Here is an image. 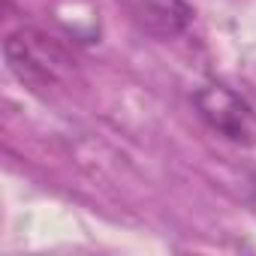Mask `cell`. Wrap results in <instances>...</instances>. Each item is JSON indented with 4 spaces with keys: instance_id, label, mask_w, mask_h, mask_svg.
Listing matches in <instances>:
<instances>
[{
    "instance_id": "6da1fadb",
    "label": "cell",
    "mask_w": 256,
    "mask_h": 256,
    "mask_svg": "<svg viewBox=\"0 0 256 256\" xmlns=\"http://www.w3.org/2000/svg\"><path fill=\"white\" fill-rule=\"evenodd\" d=\"M4 54H6L10 72L22 84L34 88V90L60 88L76 72L72 52L58 36H52V34H46L40 28L12 30L6 36V42H4Z\"/></svg>"
},
{
    "instance_id": "7a4b0ae2",
    "label": "cell",
    "mask_w": 256,
    "mask_h": 256,
    "mask_svg": "<svg viewBox=\"0 0 256 256\" xmlns=\"http://www.w3.org/2000/svg\"><path fill=\"white\" fill-rule=\"evenodd\" d=\"M193 102H196L199 118L217 136L229 139L232 145H244V148L256 145V108L238 90L211 82L193 94Z\"/></svg>"
},
{
    "instance_id": "3957f363",
    "label": "cell",
    "mask_w": 256,
    "mask_h": 256,
    "mask_svg": "<svg viewBox=\"0 0 256 256\" xmlns=\"http://www.w3.org/2000/svg\"><path fill=\"white\" fill-rule=\"evenodd\" d=\"M133 16L157 40H172L187 30L193 10L184 0H133Z\"/></svg>"
}]
</instances>
